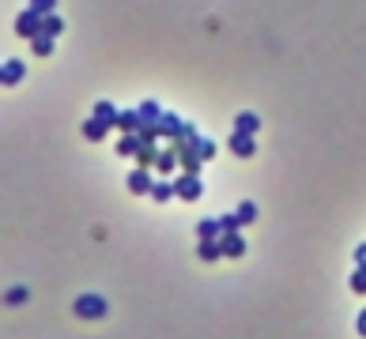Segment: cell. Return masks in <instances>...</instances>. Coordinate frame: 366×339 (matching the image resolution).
Returning <instances> with one entry per match:
<instances>
[{
	"label": "cell",
	"instance_id": "7c38bea8",
	"mask_svg": "<svg viewBox=\"0 0 366 339\" xmlns=\"http://www.w3.org/2000/svg\"><path fill=\"white\" fill-rule=\"evenodd\" d=\"M181 132H185V125H181L174 113H166L163 121H159V136H178L181 140Z\"/></svg>",
	"mask_w": 366,
	"mask_h": 339
},
{
	"label": "cell",
	"instance_id": "5b68a950",
	"mask_svg": "<svg viewBox=\"0 0 366 339\" xmlns=\"http://www.w3.org/2000/svg\"><path fill=\"white\" fill-rule=\"evenodd\" d=\"M125 185H128V192H151L155 181H151V174H148V166H136L133 174H128Z\"/></svg>",
	"mask_w": 366,
	"mask_h": 339
},
{
	"label": "cell",
	"instance_id": "ffe728a7",
	"mask_svg": "<svg viewBox=\"0 0 366 339\" xmlns=\"http://www.w3.org/2000/svg\"><path fill=\"white\" fill-rule=\"evenodd\" d=\"M174 162H178V147H170V151H163L159 159H155V170H163V174H170V170H174Z\"/></svg>",
	"mask_w": 366,
	"mask_h": 339
},
{
	"label": "cell",
	"instance_id": "7402d4cb",
	"mask_svg": "<svg viewBox=\"0 0 366 339\" xmlns=\"http://www.w3.org/2000/svg\"><path fill=\"white\" fill-rule=\"evenodd\" d=\"M136 159H140V166H155V159H159V155H155L151 143H143V147L136 151Z\"/></svg>",
	"mask_w": 366,
	"mask_h": 339
},
{
	"label": "cell",
	"instance_id": "4fadbf2b",
	"mask_svg": "<svg viewBox=\"0 0 366 339\" xmlns=\"http://www.w3.org/2000/svg\"><path fill=\"white\" fill-rule=\"evenodd\" d=\"M140 147H143V140L133 136V132H125L121 140H117V155H125V159H128V155H136Z\"/></svg>",
	"mask_w": 366,
	"mask_h": 339
},
{
	"label": "cell",
	"instance_id": "52a82bcc",
	"mask_svg": "<svg viewBox=\"0 0 366 339\" xmlns=\"http://www.w3.org/2000/svg\"><path fill=\"white\" fill-rule=\"evenodd\" d=\"M219 241H223V256H242V253H245V238H242L238 230H234V234H223Z\"/></svg>",
	"mask_w": 366,
	"mask_h": 339
},
{
	"label": "cell",
	"instance_id": "ac0fdd59",
	"mask_svg": "<svg viewBox=\"0 0 366 339\" xmlns=\"http://www.w3.org/2000/svg\"><path fill=\"white\" fill-rule=\"evenodd\" d=\"M64 31V23H61V16H54V11H49V16H42V34H49V38H57Z\"/></svg>",
	"mask_w": 366,
	"mask_h": 339
},
{
	"label": "cell",
	"instance_id": "f1b7e54d",
	"mask_svg": "<svg viewBox=\"0 0 366 339\" xmlns=\"http://www.w3.org/2000/svg\"><path fill=\"white\" fill-rule=\"evenodd\" d=\"M0 83H4V64H0Z\"/></svg>",
	"mask_w": 366,
	"mask_h": 339
},
{
	"label": "cell",
	"instance_id": "7a4b0ae2",
	"mask_svg": "<svg viewBox=\"0 0 366 339\" xmlns=\"http://www.w3.org/2000/svg\"><path fill=\"white\" fill-rule=\"evenodd\" d=\"M16 34L19 38H27V42H31V38H38V34H42V16H38V11H19V16H16Z\"/></svg>",
	"mask_w": 366,
	"mask_h": 339
},
{
	"label": "cell",
	"instance_id": "9c48e42d",
	"mask_svg": "<svg viewBox=\"0 0 366 339\" xmlns=\"http://www.w3.org/2000/svg\"><path fill=\"white\" fill-rule=\"evenodd\" d=\"M23 75H27V64H23V61H16V57H11V61L4 64V83H8V87H16V83L23 80Z\"/></svg>",
	"mask_w": 366,
	"mask_h": 339
},
{
	"label": "cell",
	"instance_id": "30bf717a",
	"mask_svg": "<svg viewBox=\"0 0 366 339\" xmlns=\"http://www.w3.org/2000/svg\"><path fill=\"white\" fill-rule=\"evenodd\" d=\"M106 132H110V125H102L98 117H87V121H83V136H87L91 143H98Z\"/></svg>",
	"mask_w": 366,
	"mask_h": 339
},
{
	"label": "cell",
	"instance_id": "5bb4252c",
	"mask_svg": "<svg viewBox=\"0 0 366 339\" xmlns=\"http://www.w3.org/2000/svg\"><path fill=\"white\" fill-rule=\"evenodd\" d=\"M95 117H98L102 125H110V128H113V125H117V117H121V113L113 110V102H95Z\"/></svg>",
	"mask_w": 366,
	"mask_h": 339
},
{
	"label": "cell",
	"instance_id": "d4e9b609",
	"mask_svg": "<svg viewBox=\"0 0 366 339\" xmlns=\"http://www.w3.org/2000/svg\"><path fill=\"white\" fill-rule=\"evenodd\" d=\"M54 8H57V0H31V11H38V16H49Z\"/></svg>",
	"mask_w": 366,
	"mask_h": 339
},
{
	"label": "cell",
	"instance_id": "9a60e30c",
	"mask_svg": "<svg viewBox=\"0 0 366 339\" xmlns=\"http://www.w3.org/2000/svg\"><path fill=\"white\" fill-rule=\"evenodd\" d=\"M117 128H121V132H140V110H125L117 117Z\"/></svg>",
	"mask_w": 366,
	"mask_h": 339
},
{
	"label": "cell",
	"instance_id": "8992f818",
	"mask_svg": "<svg viewBox=\"0 0 366 339\" xmlns=\"http://www.w3.org/2000/svg\"><path fill=\"white\" fill-rule=\"evenodd\" d=\"M234 132L257 136V132H260V117H257V113H238V117H234Z\"/></svg>",
	"mask_w": 366,
	"mask_h": 339
},
{
	"label": "cell",
	"instance_id": "cb8c5ba5",
	"mask_svg": "<svg viewBox=\"0 0 366 339\" xmlns=\"http://www.w3.org/2000/svg\"><path fill=\"white\" fill-rule=\"evenodd\" d=\"M4 302H8V306H23V302H27V286H16V291H8Z\"/></svg>",
	"mask_w": 366,
	"mask_h": 339
},
{
	"label": "cell",
	"instance_id": "e0dca14e",
	"mask_svg": "<svg viewBox=\"0 0 366 339\" xmlns=\"http://www.w3.org/2000/svg\"><path fill=\"white\" fill-rule=\"evenodd\" d=\"M31 49H34L38 57H49V53H54V38H49V34H38V38H31Z\"/></svg>",
	"mask_w": 366,
	"mask_h": 339
},
{
	"label": "cell",
	"instance_id": "6da1fadb",
	"mask_svg": "<svg viewBox=\"0 0 366 339\" xmlns=\"http://www.w3.org/2000/svg\"><path fill=\"white\" fill-rule=\"evenodd\" d=\"M72 313H76V317H83V320H102L110 313V306H106V298H102V294H80L72 302Z\"/></svg>",
	"mask_w": 366,
	"mask_h": 339
},
{
	"label": "cell",
	"instance_id": "2e32d148",
	"mask_svg": "<svg viewBox=\"0 0 366 339\" xmlns=\"http://www.w3.org/2000/svg\"><path fill=\"white\" fill-rule=\"evenodd\" d=\"M197 234H200V241L204 238H223V226H219V219H200Z\"/></svg>",
	"mask_w": 366,
	"mask_h": 339
},
{
	"label": "cell",
	"instance_id": "3957f363",
	"mask_svg": "<svg viewBox=\"0 0 366 339\" xmlns=\"http://www.w3.org/2000/svg\"><path fill=\"white\" fill-rule=\"evenodd\" d=\"M174 192H178L181 200H189V204H193V200H200V197H204V185H200V177H197V174H185V177H178V181H174Z\"/></svg>",
	"mask_w": 366,
	"mask_h": 339
},
{
	"label": "cell",
	"instance_id": "44dd1931",
	"mask_svg": "<svg viewBox=\"0 0 366 339\" xmlns=\"http://www.w3.org/2000/svg\"><path fill=\"white\" fill-rule=\"evenodd\" d=\"M351 291L366 294V268H362V264H355V271H351Z\"/></svg>",
	"mask_w": 366,
	"mask_h": 339
},
{
	"label": "cell",
	"instance_id": "8fae6325",
	"mask_svg": "<svg viewBox=\"0 0 366 339\" xmlns=\"http://www.w3.org/2000/svg\"><path fill=\"white\" fill-rule=\"evenodd\" d=\"M148 197H151V200H159V204H166V200H174V197H178V192H174V181H155Z\"/></svg>",
	"mask_w": 366,
	"mask_h": 339
},
{
	"label": "cell",
	"instance_id": "484cf974",
	"mask_svg": "<svg viewBox=\"0 0 366 339\" xmlns=\"http://www.w3.org/2000/svg\"><path fill=\"white\" fill-rule=\"evenodd\" d=\"M197 155H200V159H212V155H215V143H212V140H200V136H197Z\"/></svg>",
	"mask_w": 366,
	"mask_h": 339
},
{
	"label": "cell",
	"instance_id": "603a6c76",
	"mask_svg": "<svg viewBox=\"0 0 366 339\" xmlns=\"http://www.w3.org/2000/svg\"><path fill=\"white\" fill-rule=\"evenodd\" d=\"M219 226H223V234L242 230V219H238V212H234V215H223V219H219Z\"/></svg>",
	"mask_w": 366,
	"mask_h": 339
},
{
	"label": "cell",
	"instance_id": "83f0119b",
	"mask_svg": "<svg viewBox=\"0 0 366 339\" xmlns=\"http://www.w3.org/2000/svg\"><path fill=\"white\" fill-rule=\"evenodd\" d=\"M355 328H359V335H362V339H366V309H362V313H359V320H355Z\"/></svg>",
	"mask_w": 366,
	"mask_h": 339
},
{
	"label": "cell",
	"instance_id": "277c9868",
	"mask_svg": "<svg viewBox=\"0 0 366 339\" xmlns=\"http://www.w3.org/2000/svg\"><path fill=\"white\" fill-rule=\"evenodd\" d=\"M230 155H234V159H253V155H257V140L245 136V132H234L230 136Z\"/></svg>",
	"mask_w": 366,
	"mask_h": 339
},
{
	"label": "cell",
	"instance_id": "ba28073f",
	"mask_svg": "<svg viewBox=\"0 0 366 339\" xmlns=\"http://www.w3.org/2000/svg\"><path fill=\"white\" fill-rule=\"evenodd\" d=\"M197 253H200V260H208V264H212V260L223 256V241H219V238H204Z\"/></svg>",
	"mask_w": 366,
	"mask_h": 339
},
{
	"label": "cell",
	"instance_id": "d6986e66",
	"mask_svg": "<svg viewBox=\"0 0 366 339\" xmlns=\"http://www.w3.org/2000/svg\"><path fill=\"white\" fill-rule=\"evenodd\" d=\"M238 219H242V226H253V223H257V204H253V200L238 204Z\"/></svg>",
	"mask_w": 366,
	"mask_h": 339
},
{
	"label": "cell",
	"instance_id": "4316f807",
	"mask_svg": "<svg viewBox=\"0 0 366 339\" xmlns=\"http://www.w3.org/2000/svg\"><path fill=\"white\" fill-rule=\"evenodd\" d=\"M355 264H362V268H366V241H362L359 249H355Z\"/></svg>",
	"mask_w": 366,
	"mask_h": 339
}]
</instances>
